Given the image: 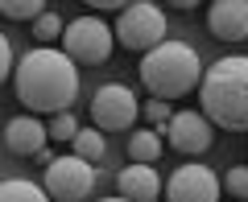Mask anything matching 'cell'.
I'll return each instance as SVG.
<instances>
[{
    "label": "cell",
    "instance_id": "obj_1",
    "mask_svg": "<svg viewBox=\"0 0 248 202\" xmlns=\"http://www.w3.org/2000/svg\"><path fill=\"white\" fill-rule=\"evenodd\" d=\"M13 91H17L21 107H29V115L46 112L54 120V115L71 112V103L79 99V66L54 45H33L17 62Z\"/></svg>",
    "mask_w": 248,
    "mask_h": 202
},
{
    "label": "cell",
    "instance_id": "obj_2",
    "mask_svg": "<svg viewBox=\"0 0 248 202\" xmlns=\"http://www.w3.org/2000/svg\"><path fill=\"white\" fill-rule=\"evenodd\" d=\"M203 115L228 132H248V54H228L203 74Z\"/></svg>",
    "mask_w": 248,
    "mask_h": 202
},
{
    "label": "cell",
    "instance_id": "obj_3",
    "mask_svg": "<svg viewBox=\"0 0 248 202\" xmlns=\"http://www.w3.org/2000/svg\"><path fill=\"white\" fill-rule=\"evenodd\" d=\"M203 74L207 71L199 66V54L182 42H161L141 58V83L149 87L153 99H166V103L203 87Z\"/></svg>",
    "mask_w": 248,
    "mask_h": 202
},
{
    "label": "cell",
    "instance_id": "obj_4",
    "mask_svg": "<svg viewBox=\"0 0 248 202\" xmlns=\"http://www.w3.org/2000/svg\"><path fill=\"white\" fill-rule=\"evenodd\" d=\"M116 50V29L104 17L87 13V17H75L62 33V54L75 62V66H104Z\"/></svg>",
    "mask_w": 248,
    "mask_h": 202
},
{
    "label": "cell",
    "instance_id": "obj_5",
    "mask_svg": "<svg viewBox=\"0 0 248 202\" xmlns=\"http://www.w3.org/2000/svg\"><path fill=\"white\" fill-rule=\"evenodd\" d=\"M161 42H166V13L153 0H128V9L116 17V45L145 58Z\"/></svg>",
    "mask_w": 248,
    "mask_h": 202
},
{
    "label": "cell",
    "instance_id": "obj_6",
    "mask_svg": "<svg viewBox=\"0 0 248 202\" xmlns=\"http://www.w3.org/2000/svg\"><path fill=\"white\" fill-rule=\"evenodd\" d=\"M141 99L133 91L124 87V83H108L91 95V115H95V128L99 132H124L133 128V120L141 115Z\"/></svg>",
    "mask_w": 248,
    "mask_h": 202
},
{
    "label": "cell",
    "instance_id": "obj_7",
    "mask_svg": "<svg viewBox=\"0 0 248 202\" xmlns=\"http://www.w3.org/2000/svg\"><path fill=\"white\" fill-rule=\"evenodd\" d=\"M95 186V173H91V161L83 157H58L50 169H46V194L54 202H83Z\"/></svg>",
    "mask_w": 248,
    "mask_h": 202
},
{
    "label": "cell",
    "instance_id": "obj_8",
    "mask_svg": "<svg viewBox=\"0 0 248 202\" xmlns=\"http://www.w3.org/2000/svg\"><path fill=\"white\" fill-rule=\"evenodd\" d=\"M219 194L223 182L215 177V169L199 165V161L178 165L166 182V202H219Z\"/></svg>",
    "mask_w": 248,
    "mask_h": 202
},
{
    "label": "cell",
    "instance_id": "obj_9",
    "mask_svg": "<svg viewBox=\"0 0 248 202\" xmlns=\"http://www.w3.org/2000/svg\"><path fill=\"white\" fill-rule=\"evenodd\" d=\"M161 136H166V144L174 153H182V157H199V153H207L215 144V124L207 120L203 112H178Z\"/></svg>",
    "mask_w": 248,
    "mask_h": 202
},
{
    "label": "cell",
    "instance_id": "obj_10",
    "mask_svg": "<svg viewBox=\"0 0 248 202\" xmlns=\"http://www.w3.org/2000/svg\"><path fill=\"white\" fill-rule=\"evenodd\" d=\"M4 144H9V153H17V157H42L46 149H50V124H42L37 115H13L9 128H4Z\"/></svg>",
    "mask_w": 248,
    "mask_h": 202
},
{
    "label": "cell",
    "instance_id": "obj_11",
    "mask_svg": "<svg viewBox=\"0 0 248 202\" xmlns=\"http://www.w3.org/2000/svg\"><path fill=\"white\" fill-rule=\"evenodd\" d=\"M207 25L223 42H244L248 37V0H215V4H207Z\"/></svg>",
    "mask_w": 248,
    "mask_h": 202
},
{
    "label": "cell",
    "instance_id": "obj_12",
    "mask_svg": "<svg viewBox=\"0 0 248 202\" xmlns=\"http://www.w3.org/2000/svg\"><path fill=\"white\" fill-rule=\"evenodd\" d=\"M116 190L128 202H153L161 194V177H157L153 165H133V161H128V165L116 173Z\"/></svg>",
    "mask_w": 248,
    "mask_h": 202
},
{
    "label": "cell",
    "instance_id": "obj_13",
    "mask_svg": "<svg viewBox=\"0 0 248 202\" xmlns=\"http://www.w3.org/2000/svg\"><path fill=\"white\" fill-rule=\"evenodd\" d=\"M161 132L157 128H137L133 136H128V161L133 165H153V161L161 157Z\"/></svg>",
    "mask_w": 248,
    "mask_h": 202
},
{
    "label": "cell",
    "instance_id": "obj_14",
    "mask_svg": "<svg viewBox=\"0 0 248 202\" xmlns=\"http://www.w3.org/2000/svg\"><path fill=\"white\" fill-rule=\"evenodd\" d=\"M0 202H54V198L46 194V186L9 177V182H0Z\"/></svg>",
    "mask_w": 248,
    "mask_h": 202
},
{
    "label": "cell",
    "instance_id": "obj_15",
    "mask_svg": "<svg viewBox=\"0 0 248 202\" xmlns=\"http://www.w3.org/2000/svg\"><path fill=\"white\" fill-rule=\"evenodd\" d=\"M104 153H108V141H104V132L99 128H83L79 136H75V157H83V161H104Z\"/></svg>",
    "mask_w": 248,
    "mask_h": 202
},
{
    "label": "cell",
    "instance_id": "obj_16",
    "mask_svg": "<svg viewBox=\"0 0 248 202\" xmlns=\"http://www.w3.org/2000/svg\"><path fill=\"white\" fill-rule=\"evenodd\" d=\"M0 13L9 21H37L50 13V4L46 0H0Z\"/></svg>",
    "mask_w": 248,
    "mask_h": 202
},
{
    "label": "cell",
    "instance_id": "obj_17",
    "mask_svg": "<svg viewBox=\"0 0 248 202\" xmlns=\"http://www.w3.org/2000/svg\"><path fill=\"white\" fill-rule=\"evenodd\" d=\"M62 33H66V25H62L58 13H46L33 21V42H62Z\"/></svg>",
    "mask_w": 248,
    "mask_h": 202
},
{
    "label": "cell",
    "instance_id": "obj_18",
    "mask_svg": "<svg viewBox=\"0 0 248 202\" xmlns=\"http://www.w3.org/2000/svg\"><path fill=\"white\" fill-rule=\"evenodd\" d=\"M141 115H145V120H149V124H153L157 132H166V128H170V120H174L178 112H174V107L166 103V99H149V103L141 107Z\"/></svg>",
    "mask_w": 248,
    "mask_h": 202
},
{
    "label": "cell",
    "instance_id": "obj_19",
    "mask_svg": "<svg viewBox=\"0 0 248 202\" xmlns=\"http://www.w3.org/2000/svg\"><path fill=\"white\" fill-rule=\"evenodd\" d=\"M223 190L236 202H248V165H232L228 173H223Z\"/></svg>",
    "mask_w": 248,
    "mask_h": 202
},
{
    "label": "cell",
    "instance_id": "obj_20",
    "mask_svg": "<svg viewBox=\"0 0 248 202\" xmlns=\"http://www.w3.org/2000/svg\"><path fill=\"white\" fill-rule=\"evenodd\" d=\"M79 120H75V115L71 112H62V115H54V120H50V141H71L75 144V136H79Z\"/></svg>",
    "mask_w": 248,
    "mask_h": 202
},
{
    "label": "cell",
    "instance_id": "obj_21",
    "mask_svg": "<svg viewBox=\"0 0 248 202\" xmlns=\"http://www.w3.org/2000/svg\"><path fill=\"white\" fill-rule=\"evenodd\" d=\"M87 9H95V17H104V13H116L120 17L128 9V0H87Z\"/></svg>",
    "mask_w": 248,
    "mask_h": 202
},
{
    "label": "cell",
    "instance_id": "obj_22",
    "mask_svg": "<svg viewBox=\"0 0 248 202\" xmlns=\"http://www.w3.org/2000/svg\"><path fill=\"white\" fill-rule=\"evenodd\" d=\"M99 202H128V198H120V194H116V198H99Z\"/></svg>",
    "mask_w": 248,
    "mask_h": 202
}]
</instances>
